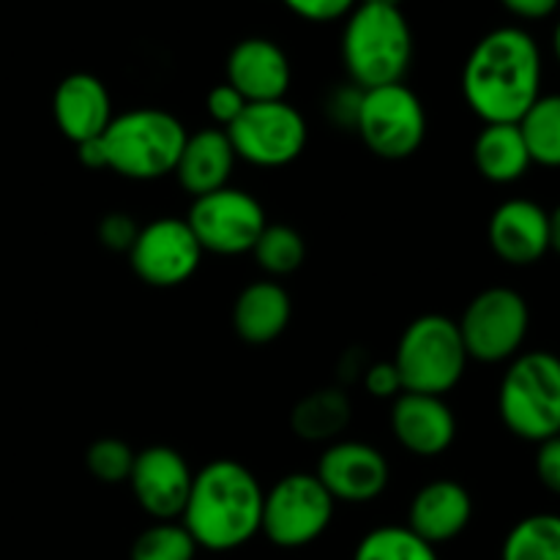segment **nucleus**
<instances>
[{
	"label": "nucleus",
	"mask_w": 560,
	"mask_h": 560,
	"mask_svg": "<svg viewBox=\"0 0 560 560\" xmlns=\"http://www.w3.org/2000/svg\"><path fill=\"white\" fill-rule=\"evenodd\" d=\"M463 96L485 124H520L541 96V49L523 27H495L463 66Z\"/></svg>",
	"instance_id": "f257e3e1"
},
{
	"label": "nucleus",
	"mask_w": 560,
	"mask_h": 560,
	"mask_svg": "<svg viewBox=\"0 0 560 560\" xmlns=\"http://www.w3.org/2000/svg\"><path fill=\"white\" fill-rule=\"evenodd\" d=\"M266 490L246 465L213 459L191 479L180 525L200 550L230 552L260 534Z\"/></svg>",
	"instance_id": "f03ea898"
},
{
	"label": "nucleus",
	"mask_w": 560,
	"mask_h": 560,
	"mask_svg": "<svg viewBox=\"0 0 560 560\" xmlns=\"http://www.w3.org/2000/svg\"><path fill=\"white\" fill-rule=\"evenodd\" d=\"M342 63L361 91L405 82L413 63V31L397 5L359 3L345 16Z\"/></svg>",
	"instance_id": "7ed1b4c3"
},
{
	"label": "nucleus",
	"mask_w": 560,
	"mask_h": 560,
	"mask_svg": "<svg viewBox=\"0 0 560 560\" xmlns=\"http://www.w3.org/2000/svg\"><path fill=\"white\" fill-rule=\"evenodd\" d=\"M186 126L173 113L159 107H137L109 120L102 135L107 170L129 180H159L175 173Z\"/></svg>",
	"instance_id": "20e7f679"
},
{
	"label": "nucleus",
	"mask_w": 560,
	"mask_h": 560,
	"mask_svg": "<svg viewBox=\"0 0 560 560\" xmlns=\"http://www.w3.org/2000/svg\"><path fill=\"white\" fill-rule=\"evenodd\" d=\"M498 413L520 441L560 435V359L547 350L514 355L498 388Z\"/></svg>",
	"instance_id": "39448f33"
},
{
	"label": "nucleus",
	"mask_w": 560,
	"mask_h": 560,
	"mask_svg": "<svg viewBox=\"0 0 560 560\" xmlns=\"http://www.w3.org/2000/svg\"><path fill=\"white\" fill-rule=\"evenodd\" d=\"M459 326L446 315H421L402 331L394 366L405 392L446 397L463 381L468 366Z\"/></svg>",
	"instance_id": "423d86ee"
},
{
	"label": "nucleus",
	"mask_w": 560,
	"mask_h": 560,
	"mask_svg": "<svg viewBox=\"0 0 560 560\" xmlns=\"http://www.w3.org/2000/svg\"><path fill=\"white\" fill-rule=\"evenodd\" d=\"M337 501L315 474H288L262 498L260 534L282 550L312 545L328 530Z\"/></svg>",
	"instance_id": "0eeeda50"
},
{
	"label": "nucleus",
	"mask_w": 560,
	"mask_h": 560,
	"mask_svg": "<svg viewBox=\"0 0 560 560\" xmlns=\"http://www.w3.org/2000/svg\"><path fill=\"white\" fill-rule=\"evenodd\" d=\"M353 131L375 156L402 162L419 151L427 137L424 104L405 82L370 88L361 96Z\"/></svg>",
	"instance_id": "6e6552de"
},
{
	"label": "nucleus",
	"mask_w": 560,
	"mask_h": 560,
	"mask_svg": "<svg viewBox=\"0 0 560 560\" xmlns=\"http://www.w3.org/2000/svg\"><path fill=\"white\" fill-rule=\"evenodd\" d=\"M468 359L501 364L520 355L530 331L528 301L512 288H487L465 306L457 320Z\"/></svg>",
	"instance_id": "1a4fd4ad"
},
{
	"label": "nucleus",
	"mask_w": 560,
	"mask_h": 560,
	"mask_svg": "<svg viewBox=\"0 0 560 560\" xmlns=\"http://www.w3.org/2000/svg\"><path fill=\"white\" fill-rule=\"evenodd\" d=\"M224 131L233 142L235 156L266 170L295 162L310 140L306 118L284 98L246 104L244 113Z\"/></svg>",
	"instance_id": "9d476101"
},
{
	"label": "nucleus",
	"mask_w": 560,
	"mask_h": 560,
	"mask_svg": "<svg viewBox=\"0 0 560 560\" xmlns=\"http://www.w3.org/2000/svg\"><path fill=\"white\" fill-rule=\"evenodd\" d=\"M186 224L195 238L200 241L202 252L233 257L246 255L257 244L266 230V208L255 195L235 186L211 191V195L195 197L186 213Z\"/></svg>",
	"instance_id": "9b49d317"
},
{
	"label": "nucleus",
	"mask_w": 560,
	"mask_h": 560,
	"mask_svg": "<svg viewBox=\"0 0 560 560\" xmlns=\"http://www.w3.org/2000/svg\"><path fill=\"white\" fill-rule=\"evenodd\" d=\"M202 246L186 219L162 217L140 228L129 249L131 271L151 288H178L189 282L202 262Z\"/></svg>",
	"instance_id": "f8f14e48"
},
{
	"label": "nucleus",
	"mask_w": 560,
	"mask_h": 560,
	"mask_svg": "<svg viewBox=\"0 0 560 560\" xmlns=\"http://www.w3.org/2000/svg\"><path fill=\"white\" fill-rule=\"evenodd\" d=\"M189 463L170 446H148L135 454L129 487L137 506L156 523H175L184 514L191 492Z\"/></svg>",
	"instance_id": "ddd939ff"
},
{
	"label": "nucleus",
	"mask_w": 560,
	"mask_h": 560,
	"mask_svg": "<svg viewBox=\"0 0 560 560\" xmlns=\"http://www.w3.org/2000/svg\"><path fill=\"white\" fill-rule=\"evenodd\" d=\"M315 476L337 503H370L386 492L392 468L381 448L361 441H334L317 459Z\"/></svg>",
	"instance_id": "4468645a"
},
{
	"label": "nucleus",
	"mask_w": 560,
	"mask_h": 560,
	"mask_svg": "<svg viewBox=\"0 0 560 560\" xmlns=\"http://www.w3.org/2000/svg\"><path fill=\"white\" fill-rule=\"evenodd\" d=\"M228 85H233L249 104L279 102L288 96L293 69L290 58L277 42L262 36H249L235 44L224 63Z\"/></svg>",
	"instance_id": "2eb2a0df"
},
{
	"label": "nucleus",
	"mask_w": 560,
	"mask_h": 560,
	"mask_svg": "<svg viewBox=\"0 0 560 560\" xmlns=\"http://www.w3.org/2000/svg\"><path fill=\"white\" fill-rule=\"evenodd\" d=\"M487 241L509 266H534L550 252V211L523 197L501 202L487 224Z\"/></svg>",
	"instance_id": "dca6fc26"
},
{
	"label": "nucleus",
	"mask_w": 560,
	"mask_h": 560,
	"mask_svg": "<svg viewBox=\"0 0 560 560\" xmlns=\"http://www.w3.org/2000/svg\"><path fill=\"white\" fill-rule=\"evenodd\" d=\"M392 430L405 452L430 459L452 448L457 419L443 397L402 392L392 405Z\"/></svg>",
	"instance_id": "f3484780"
},
{
	"label": "nucleus",
	"mask_w": 560,
	"mask_h": 560,
	"mask_svg": "<svg viewBox=\"0 0 560 560\" xmlns=\"http://www.w3.org/2000/svg\"><path fill=\"white\" fill-rule=\"evenodd\" d=\"M52 115L60 135L74 145L102 137L115 118L107 85L88 71H74L58 82L52 93Z\"/></svg>",
	"instance_id": "a211bd4d"
},
{
	"label": "nucleus",
	"mask_w": 560,
	"mask_h": 560,
	"mask_svg": "<svg viewBox=\"0 0 560 560\" xmlns=\"http://www.w3.org/2000/svg\"><path fill=\"white\" fill-rule=\"evenodd\" d=\"M474 517L470 492L454 479H435L421 487L408 509V528L438 547L463 534Z\"/></svg>",
	"instance_id": "6ab92c4d"
},
{
	"label": "nucleus",
	"mask_w": 560,
	"mask_h": 560,
	"mask_svg": "<svg viewBox=\"0 0 560 560\" xmlns=\"http://www.w3.org/2000/svg\"><path fill=\"white\" fill-rule=\"evenodd\" d=\"M235 159L238 156H235L228 131L219 126H208V129L186 137L184 151L175 164V178H178L180 189L195 200V197L211 195L230 184Z\"/></svg>",
	"instance_id": "aec40b11"
},
{
	"label": "nucleus",
	"mask_w": 560,
	"mask_h": 560,
	"mask_svg": "<svg viewBox=\"0 0 560 560\" xmlns=\"http://www.w3.org/2000/svg\"><path fill=\"white\" fill-rule=\"evenodd\" d=\"M293 317V301L279 282H252L233 304V328L246 345L273 342L282 337Z\"/></svg>",
	"instance_id": "412c9836"
},
{
	"label": "nucleus",
	"mask_w": 560,
	"mask_h": 560,
	"mask_svg": "<svg viewBox=\"0 0 560 560\" xmlns=\"http://www.w3.org/2000/svg\"><path fill=\"white\" fill-rule=\"evenodd\" d=\"M474 164L490 184L506 186L530 170V153L517 124H485L474 140Z\"/></svg>",
	"instance_id": "4be33fe9"
},
{
	"label": "nucleus",
	"mask_w": 560,
	"mask_h": 560,
	"mask_svg": "<svg viewBox=\"0 0 560 560\" xmlns=\"http://www.w3.org/2000/svg\"><path fill=\"white\" fill-rule=\"evenodd\" d=\"M350 416H353V405H350L348 394L337 386H328L317 388L295 402L293 413H290V427L301 441L334 443L348 430Z\"/></svg>",
	"instance_id": "5701e85b"
},
{
	"label": "nucleus",
	"mask_w": 560,
	"mask_h": 560,
	"mask_svg": "<svg viewBox=\"0 0 560 560\" xmlns=\"http://www.w3.org/2000/svg\"><path fill=\"white\" fill-rule=\"evenodd\" d=\"M501 560H560V514L523 517L503 541Z\"/></svg>",
	"instance_id": "b1692460"
},
{
	"label": "nucleus",
	"mask_w": 560,
	"mask_h": 560,
	"mask_svg": "<svg viewBox=\"0 0 560 560\" xmlns=\"http://www.w3.org/2000/svg\"><path fill=\"white\" fill-rule=\"evenodd\" d=\"M530 162L541 167H560V93L539 96L520 120Z\"/></svg>",
	"instance_id": "393cba45"
},
{
	"label": "nucleus",
	"mask_w": 560,
	"mask_h": 560,
	"mask_svg": "<svg viewBox=\"0 0 560 560\" xmlns=\"http://www.w3.org/2000/svg\"><path fill=\"white\" fill-rule=\"evenodd\" d=\"M249 255L268 277H290L306 260L304 235L290 224H266Z\"/></svg>",
	"instance_id": "a878e982"
},
{
	"label": "nucleus",
	"mask_w": 560,
	"mask_h": 560,
	"mask_svg": "<svg viewBox=\"0 0 560 560\" xmlns=\"http://www.w3.org/2000/svg\"><path fill=\"white\" fill-rule=\"evenodd\" d=\"M353 560H441L435 547L416 536L408 525H383L370 530L355 547Z\"/></svg>",
	"instance_id": "bb28decb"
},
{
	"label": "nucleus",
	"mask_w": 560,
	"mask_h": 560,
	"mask_svg": "<svg viewBox=\"0 0 560 560\" xmlns=\"http://www.w3.org/2000/svg\"><path fill=\"white\" fill-rule=\"evenodd\" d=\"M200 547L180 523H156L131 545V560H195Z\"/></svg>",
	"instance_id": "cd10ccee"
},
{
	"label": "nucleus",
	"mask_w": 560,
	"mask_h": 560,
	"mask_svg": "<svg viewBox=\"0 0 560 560\" xmlns=\"http://www.w3.org/2000/svg\"><path fill=\"white\" fill-rule=\"evenodd\" d=\"M135 454L131 446L120 438H98L88 446L85 465L91 476L102 485H124L131 476V465H135Z\"/></svg>",
	"instance_id": "c85d7f7f"
},
{
	"label": "nucleus",
	"mask_w": 560,
	"mask_h": 560,
	"mask_svg": "<svg viewBox=\"0 0 560 560\" xmlns=\"http://www.w3.org/2000/svg\"><path fill=\"white\" fill-rule=\"evenodd\" d=\"M361 91L359 85L348 82V85H337L334 91H328L326 96V115L337 129H355V120H359V107H361Z\"/></svg>",
	"instance_id": "c756f323"
},
{
	"label": "nucleus",
	"mask_w": 560,
	"mask_h": 560,
	"mask_svg": "<svg viewBox=\"0 0 560 560\" xmlns=\"http://www.w3.org/2000/svg\"><path fill=\"white\" fill-rule=\"evenodd\" d=\"M137 233H140V224H137L135 219L124 211L107 213V217H104L96 228L98 241H102L109 252H126V255H129Z\"/></svg>",
	"instance_id": "7c9ffc66"
},
{
	"label": "nucleus",
	"mask_w": 560,
	"mask_h": 560,
	"mask_svg": "<svg viewBox=\"0 0 560 560\" xmlns=\"http://www.w3.org/2000/svg\"><path fill=\"white\" fill-rule=\"evenodd\" d=\"M246 104H249V102H246V98L241 96V93L235 91L233 85H228V82L211 88V91H208V96H206V109H208V115H211L213 124H217L219 129H228L230 124H235V118L244 113Z\"/></svg>",
	"instance_id": "2f4dec72"
},
{
	"label": "nucleus",
	"mask_w": 560,
	"mask_h": 560,
	"mask_svg": "<svg viewBox=\"0 0 560 560\" xmlns=\"http://www.w3.org/2000/svg\"><path fill=\"white\" fill-rule=\"evenodd\" d=\"M295 16L306 22L345 20L359 5V0H282Z\"/></svg>",
	"instance_id": "473e14b6"
},
{
	"label": "nucleus",
	"mask_w": 560,
	"mask_h": 560,
	"mask_svg": "<svg viewBox=\"0 0 560 560\" xmlns=\"http://www.w3.org/2000/svg\"><path fill=\"white\" fill-rule=\"evenodd\" d=\"M361 381H364V388L375 399H397L405 392L402 377H399L394 361H375V364L366 366Z\"/></svg>",
	"instance_id": "72a5a7b5"
},
{
	"label": "nucleus",
	"mask_w": 560,
	"mask_h": 560,
	"mask_svg": "<svg viewBox=\"0 0 560 560\" xmlns=\"http://www.w3.org/2000/svg\"><path fill=\"white\" fill-rule=\"evenodd\" d=\"M536 476L550 492L560 495V435L547 438L536 452Z\"/></svg>",
	"instance_id": "f704fd0d"
},
{
	"label": "nucleus",
	"mask_w": 560,
	"mask_h": 560,
	"mask_svg": "<svg viewBox=\"0 0 560 560\" xmlns=\"http://www.w3.org/2000/svg\"><path fill=\"white\" fill-rule=\"evenodd\" d=\"M503 9L509 14L520 16V20H547L550 14H556L560 0H501Z\"/></svg>",
	"instance_id": "c9c22d12"
},
{
	"label": "nucleus",
	"mask_w": 560,
	"mask_h": 560,
	"mask_svg": "<svg viewBox=\"0 0 560 560\" xmlns=\"http://www.w3.org/2000/svg\"><path fill=\"white\" fill-rule=\"evenodd\" d=\"M77 159L82 162V167L88 170H107V151H104L102 137H93L77 145Z\"/></svg>",
	"instance_id": "e433bc0d"
},
{
	"label": "nucleus",
	"mask_w": 560,
	"mask_h": 560,
	"mask_svg": "<svg viewBox=\"0 0 560 560\" xmlns=\"http://www.w3.org/2000/svg\"><path fill=\"white\" fill-rule=\"evenodd\" d=\"M550 249L560 255V202L556 206V211L550 213Z\"/></svg>",
	"instance_id": "4c0bfd02"
},
{
	"label": "nucleus",
	"mask_w": 560,
	"mask_h": 560,
	"mask_svg": "<svg viewBox=\"0 0 560 560\" xmlns=\"http://www.w3.org/2000/svg\"><path fill=\"white\" fill-rule=\"evenodd\" d=\"M552 52H556V58H558V63H560V20H558L556 31H552Z\"/></svg>",
	"instance_id": "58836bf2"
},
{
	"label": "nucleus",
	"mask_w": 560,
	"mask_h": 560,
	"mask_svg": "<svg viewBox=\"0 0 560 560\" xmlns=\"http://www.w3.org/2000/svg\"><path fill=\"white\" fill-rule=\"evenodd\" d=\"M359 3H375V5H397V9H399V3H402V0H359Z\"/></svg>",
	"instance_id": "ea45409f"
}]
</instances>
